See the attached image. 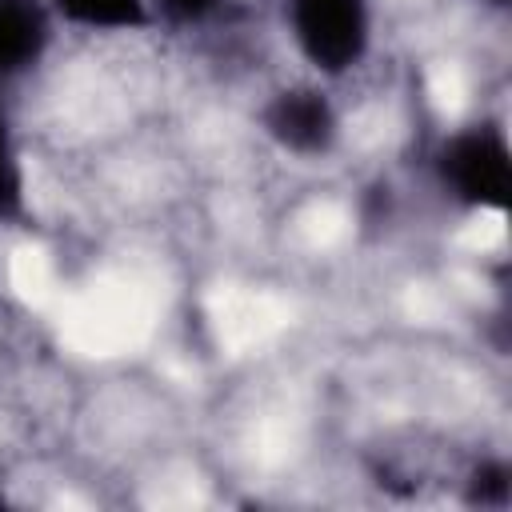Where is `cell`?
Masks as SVG:
<instances>
[{"label":"cell","instance_id":"3957f363","mask_svg":"<svg viewBox=\"0 0 512 512\" xmlns=\"http://www.w3.org/2000/svg\"><path fill=\"white\" fill-rule=\"evenodd\" d=\"M336 124L340 120H336L332 100L320 88H312V84L284 88L264 108L268 136L280 148L296 152V156H320V152H328L332 140H336Z\"/></svg>","mask_w":512,"mask_h":512},{"label":"cell","instance_id":"277c9868","mask_svg":"<svg viewBox=\"0 0 512 512\" xmlns=\"http://www.w3.org/2000/svg\"><path fill=\"white\" fill-rule=\"evenodd\" d=\"M44 8L84 32H136L152 24L148 0H44Z\"/></svg>","mask_w":512,"mask_h":512},{"label":"cell","instance_id":"5b68a950","mask_svg":"<svg viewBox=\"0 0 512 512\" xmlns=\"http://www.w3.org/2000/svg\"><path fill=\"white\" fill-rule=\"evenodd\" d=\"M24 204V168H20V152L8 128V116L0 108V220L16 216Z\"/></svg>","mask_w":512,"mask_h":512},{"label":"cell","instance_id":"8992f818","mask_svg":"<svg viewBox=\"0 0 512 512\" xmlns=\"http://www.w3.org/2000/svg\"><path fill=\"white\" fill-rule=\"evenodd\" d=\"M152 4V16H164L172 24H200L208 20L224 0H148Z\"/></svg>","mask_w":512,"mask_h":512},{"label":"cell","instance_id":"7a4b0ae2","mask_svg":"<svg viewBox=\"0 0 512 512\" xmlns=\"http://www.w3.org/2000/svg\"><path fill=\"white\" fill-rule=\"evenodd\" d=\"M440 180L444 188L468 204V208H504L508 188H512V164H508V144L496 128H464L452 132L440 148Z\"/></svg>","mask_w":512,"mask_h":512},{"label":"cell","instance_id":"52a82bcc","mask_svg":"<svg viewBox=\"0 0 512 512\" xmlns=\"http://www.w3.org/2000/svg\"><path fill=\"white\" fill-rule=\"evenodd\" d=\"M492 4H504V0H492Z\"/></svg>","mask_w":512,"mask_h":512},{"label":"cell","instance_id":"6da1fadb","mask_svg":"<svg viewBox=\"0 0 512 512\" xmlns=\"http://www.w3.org/2000/svg\"><path fill=\"white\" fill-rule=\"evenodd\" d=\"M288 36L320 76L352 72L372 44L368 0H288Z\"/></svg>","mask_w":512,"mask_h":512}]
</instances>
